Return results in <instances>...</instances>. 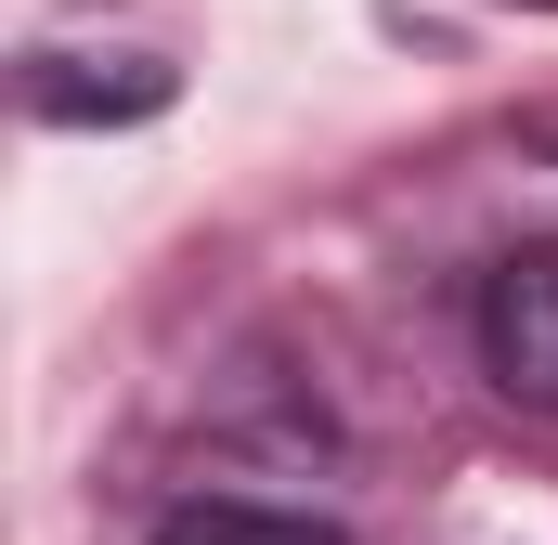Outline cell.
I'll list each match as a JSON object with an SVG mask.
<instances>
[{
    "label": "cell",
    "mask_w": 558,
    "mask_h": 545,
    "mask_svg": "<svg viewBox=\"0 0 558 545\" xmlns=\"http://www.w3.org/2000/svg\"><path fill=\"white\" fill-rule=\"evenodd\" d=\"M481 364H494L507 403L558 415V234L494 261V286H481Z\"/></svg>",
    "instance_id": "1"
},
{
    "label": "cell",
    "mask_w": 558,
    "mask_h": 545,
    "mask_svg": "<svg viewBox=\"0 0 558 545\" xmlns=\"http://www.w3.org/2000/svg\"><path fill=\"white\" fill-rule=\"evenodd\" d=\"M169 92H182V78H169L156 52H39V65H26V118H52V131H131Z\"/></svg>",
    "instance_id": "2"
},
{
    "label": "cell",
    "mask_w": 558,
    "mask_h": 545,
    "mask_svg": "<svg viewBox=\"0 0 558 545\" xmlns=\"http://www.w3.org/2000/svg\"><path fill=\"white\" fill-rule=\"evenodd\" d=\"M156 545H338V533L299 520V507H234V494H208V507H169Z\"/></svg>",
    "instance_id": "3"
},
{
    "label": "cell",
    "mask_w": 558,
    "mask_h": 545,
    "mask_svg": "<svg viewBox=\"0 0 558 545\" xmlns=\"http://www.w3.org/2000/svg\"><path fill=\"white\" fill-rule=\"evenodd\" d=\"M520 13H558V0H520Z\"/></svg>",
    "instance_id": "4"
}]
</instances>
